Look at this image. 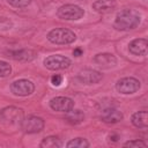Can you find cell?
I'll return each instance as SVG.
<instances>
[{
    "label": "cell",
    "instance_id": "5bb4252c",
    "mask_svg": "<svg viewBox=\"0 0 148 148\" xmlns=\"http://www.w3.org/2000/svg\"><path fill=\"white\" fill-rule=\"evenodd\" d=\"M123 119V113L117 109H106L102 113V120L108 124H114Z\"/></svg>",
    "mask_w": 148,
    "mask_h": 148
},
{
    "label": "cell",
    "instance_id": "2e32d148",
    "mask_svg": "<svg viewBox=\"0 0 148 148\" xmlns=\"http://www.w3.org/2000/svg\"><path fill=\"white\" fill-rule=\"evenodd\" d=\"M132 123L134 126L139 128H146L148 126V114L146 111H139L133 113L132 116Z\"/></svg>",
    "mask_w": 148,
    "mask_h": 148
},
{
    "label": "cell",
    "instance_id": "cb8c5ba5",
    "mask_svg": "<svg viewBox=\"0 0 148 148\" xmlns=\"http://www.w3.org/2000/svg\"><path fill=\"white\" fill-rule=\"evenodd\" d=\"M61 82H62V76L61 75H59V74H54V75H52V77H51V83L53 84V86H60L61 84Z\"/></svg>",
    "mask_w": 148,
    "mask_h": 148
},
{
    "label": "cell",
    "instance_id": "d4e9b609",
    "mask_svg": "<svg viewBox=\"0 0 148 148\" xmlns=\"http://www.w3.org/2000/svg\"><path fill=\"white\" fill-rule=\"evenodd\" d=\"M82 53H83V51H82L81 47H76V49H74V51H73V54H74L75 57H80V56H82Z\"/></svg>",
    "mask_w": 148,
    "mask_h": 148
},
{
    "label": "cell",
    "instance_id": "ba28073f",
    "mask_svg": "<svg viewBox=\"0 0 148 148\" xmlns=\"http://www.w3.org/2000/svg\"><path fill=\"white\" fill-rule=\"evenodd\" d=\"M44 120L36 116H30L21 123V127L25 133H38L44 128Z\"/></svg>",
    "mask_w": 148,
    "mask_h": 148
},
{
    "label": "cell",
    "instance_id": "8992f818",
    "mask_svg": "<svg viewBox=\"0 0 148 148\" xmlns=\"http://www.w3.org/2000/svg\"><path fill=\"white\" fill-rule=\"evenodd\" d=\"M44 65L46 68L51 69V71H58V69H64L69 67L71 65V59H68L65 56H60V54H54V56H50L44 60Z\"/></svg>",
    "mask_w": 148,
    "mask_h": 148
},
{
    "label": "cell",
    "instance_id": "d6986e66",
    "mask_svg": "<svg viewBox=\"0 0 148 148\" xmlns=\"http://www.w3.org/2000/svg\"><path fill=\"white\" fill-rule=\"evenodd\" d=\"M66 146L68 148H87L89 147V142L83 138H75L71 140Z\"/></svg>",
    "mask_w": 148,
    "mask_h": 148
},
{
    "label": "cell",
    "instance_id": "4fadbf2b",
    "mask_svg": "<svg viewBox=\"0 0 148 148\" xmlns=\"http://www.w3.org/2000/svg\"><path fill=\"white\" fill-rule=\"evenodd\" d=\"M8 57L13 58L14 60H18V61H31L32 59H35L36 53L32 50H15V51H9L8 52Z\"/></svg>",
    "mask_w": 148,
    "mask_h": 148
},
{
    "label": "cell",
    "instance_id": "44dd1931",
    "mask_svg": "<svg viewBox=\"0 0 148 148\" xmlns=\"http://www.w3.org/2000/svg\"><path fill=\"white\" fill-rule=\"evenodd\" d=\"M9 5L14 6V7H27L31 0H7Z\"/></svg>",
    "mask_w": 148,
    "mask_h": 148
},
{
    "label": "cell",
    "instance_id": "30bf717a",
    "mask_svg": "<svg viewBox=\"0 0 148 148\" xmlns=\"http://www.w3.org/2000/svg\"><path fill=\"white\" fill-rule=\"evenodd\" d=\"M77 79L84 84H92L102 80V74L94 69H83L79 73Z\"/></svg>",
    "mask_w": 148,
    "mask_h": 148
},
{
    "label": "cell",
    "instance_id": "603a6c76",
    "mask_svg": "<svg viewBox=\"0 0 148 148\" xmlns=\"http://www.w3.org/2000/svg\"><path fill=\"white\" fill-rule=\"evenodd\" d=\"M12 27V22L6 17H0V29L1 30H8Z\"/></svg>",
    "mask_w": 148,
    "mask_h": 148
},
{
    "label": "cell",
    "instance_id": "ac0fdd59",
    "mask_svg": "<svg viewBox=\"0 0 148 148\" xmlns=\"http://www.w3.org/2000/svg\"><path fill=\"white\" fill-rule=\"evenodd\" d=\"M62 146L60 139H58L57 136H47L45 139H43V141L40 142V147L42 148H60Z\"/></svg>",
    "mask_w": 148,
    "mask_h": 148
},
{
    "label": "cell",
    "instance_id": "7402d4cb",
    "mask_svg": "<svg viewBox=\"0 0 148 148\" xmlns=\"http://www.w3.org/2000/svg\"><path fill=\"white\" fill-rule=\"evenodd\" d=\"M125 147H147V145L141 140H132L124 143Z\"/></svg>",
    "mask_w": 148,
    "mask_h": 148
},
{
    "label": "cell",
    "instance_id": "ffe728a7",
    "mask_svg": "<svg viewBox=\"0 0 148 148\" xmlns=\"http://www.w3.org/2000/svg\"><path fill=\"white\" fill-rule=\"evenodd\" d=\"M12 72V67L8 62L6 61H2L0 60V77H5V76H8Z\"/></svg>",
    "mask_w": 148,
    "mask_h": 148
},
{
    "label": "cell",
    "instance_id": "277c9868",
    "mask_svg": "<svg viewBox=\"0 0 148 148\" xmlns=\"http://www.w3.org/2000/svg\"><path fill=\"white\" fill-rule=\"evenodd\" d=\"M57 14L62 20H79L84 15V10L76 5H64L58 9Z\"/></svg>",
    "mask_w": 148,
    "mask_h": 148
},
{
    "label": "cell",
    "instance_id": "6da1fadb",
    "mask_svg": "<svg viewBox=\"0 0 148 148\" xmlns=\"http://www.w3.org/2000/svg\"><path fill=\"white\" fill-rule=\"evenodd\" d=\"M139 23H140V16L135 12L131 9H124L117 14L113 25L118 30H130L138 27Z\"/></svg>",
    "mask_w": 148,
    "mask_h": 148
},
{
    "label": "cell",
    "instance_id": "8fae6325",
    "mask_svg": "<svg viewBox=\"0 0 148 148\" xmlns=\"http://www.w3.org/2000/svg\"><path fill=\"white\" fill-rule=\"evenodd\" d=\"M94 61L103 68H111V67L116 66V64H117L116 57L111 53H98L95 56Z\"/></svg>",
    "mask_w": 148,
    "mask_h": 148
},
{
    "label": "cell",
    "instance_id": "e0dca14e",
    "mask_svg": "<svg viewBox=\"0 0 148 148\" xmlns=\"http://www.w3.org/2000/svg\"><path fill=\"white\" fill-rule=\"evenodd\" d=\"M84 119V114L81 110H69L66 112V120L71 124H80Z\"/></svg>",
    "mask_w": 148,
    "mask_h": 148
},
{
    "label": "cell",
    "instance_id": "7c38bea8",
    "mask_svg": "<svg viewBox=\"0 0 148 148\" xmlns=\"http://www.w3.org/2000/svg\"><path fill=\"white\" fill-rule=\"evenodd\" d=\"M147 39L145 38H136L132 40L128 45V50L131 53L135 56H145L147 53Z\"/></svg>",
    "mask_w": 148,
    "mask_h": 148
},
{
    "label": "cell",
    "instance_id": "5b68a950",
    "mask_svg": "<svg viewBox=\"0 0 148 148\" xmlns=\"http://www.w3.org/2000/svg\"><path fill=\"white\" fill-rule=\"evenodd\" d=\"M116 89L120 94H133L140 89V81L135 77H123L116 83Z\"/></svg>",
    "mask_w": 148,
    "mask_h": 148
},
{
    "label": "cell",
    "instance_id": "9c48e42d",
    "mask_svg": "<svg viewBox=\"0 0 148 148\" xmlns=\"http://www.w3.org/2000/svg\"><path fill=\"white\" fill-rule=\"evenodd\" d=\"M50 106L54 111L59 112H67L74 108V102L69 97L65 96H58L50 101Z\"/></svg>",
    "mask_w": 148,
    "mask_h": 148
},
{
    "label": "cell",
    "instance_id": "7a4b0ae2",
    "mask_svg": "<svg viewBox=\"0 0 148 148\" xmlns=\"http://www.w3.org/2000/svg\"><path fill=\"white\" fill-rule=\"evenodd\" d=\"M23 120V111L16 106H7L0 111V123L6 127H13Z\"/></svg>",
    "mask_w": 148,
    "mask_h": 148
},
{
    "label": "cell",
    "instance_id": "9a60e30c",
    "mask_svg": "<svg viewBox=\"0 0 148 148\" xmlns=\"http://www.w3.org/2000/svg\"><path fill=\"white\" fill-rule=\"evenodd\" d=\"M114 0H97L92 3V8L98 13H110L114 9Z\"/></svg>",
    "mask_w": 148,
    "mask_h": 148
},
{
    "label": "cell",
    "instance_id": "52a82bcc",
    "mask_svg": "<svg viewBox=\"0 0 148 148\" xmlns=\"http://www.w3.org/2000/svg\"><path fill=\"white\" fill-rule=\"evenodd\" d=\"M10 89L13 94L16 96H28L34 92L35 86L31 81L21 79V80H16L15 82H13L10 86Z\"/></svg>",
    "mask_w": 148,
    "mask_h": 148
},
{
    "label": "cell",
    "instance_id": "3957f363",
    "mask_svg": "<svg viewBox=\"0 0 148 148\" xmlns=\"http://www.w3.org/2000/svg\"><path fill=\"white\" fill-rule=\"evenodd\" d=\"M47 39L53 44H71L76 39V36L68 29L57 28L47 34Z\"/></svg>",
    "mask_w": 148,
    "mask_h": 148
}]
</instances>
